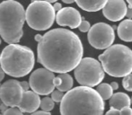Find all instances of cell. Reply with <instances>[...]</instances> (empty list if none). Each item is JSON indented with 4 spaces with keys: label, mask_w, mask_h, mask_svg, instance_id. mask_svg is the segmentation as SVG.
<instances>
[{
    "label": "cell",
    "mask_w": 132,
    "mask_h": 115,
    "mask_svg": "<svg viewBox=\"0 0 132 115\" xmlns=\"http://www.w3.org/2000/svg\"><path fill=\"white\" fill-rule=\"evenodd\" d=\"M122 86L125 90L132 92V73L126 76L122 79Z\"/></svg>",
    "instance_id": "obj_20"
},
{
    "label": "cell",
    "mask_w": 132,
    "mask_h": 115,
    "mask_svg": "<svg viewBox=\"0 0 132 115\" xmlns=\"http://www.w3.org/2000/svg\"><path fill=\"white\" fill-rule=\"evenodd\" d=\"M8 107L9 106H7L6 104H5V103H2L1 104H0V112H2V113H4V112H5V111L8 109Z\"/></svg>",
    "instance_id": "obj_29"
},
{
    "label": "cell",
    "mask_w": 132,
    "mask_h": 115,
    "mask_svg": "<svg viewBox=\"0 0 132 115\" xmlns=\"http://www.w3.org/2000/svg\"><path fill=\"white\" fill-rule=\"evenodd\" d=\"M40 94L35 93L34 91H25L23 93V100H22L21 103L19 104L18 108L24 113H32V112H36L38 108H40Z\"/></svg>",
    "instance_id": "obj_13"
},
{
    "label": "cell",
    "mask_w": 132,
    "mask_h": 115,
    "mask_svg": "<svg viewBox=\"0 0 132 115\" xmlns=\"http://www.w3.org/2000/svg\"><path fill=\"white\" fill-rule=\"evenodd\" d=\"M42 38H43V35H40V34H36L34 37V40H36L37 42H40V40H42Z\"/></svg>",
    "instance_id": "obj_32"
},
{
    "label": "cell",
    "mask_w": 132,
    "mask_h": 115,
    "mask_svg": "<svg viewBox=\"0 0 132 115\" xmlns=\"http://www.w3.org/2000/svg\"><path fill=\"white\" fill-rule=\"evenodd\" d=\"M105 73L113 77H124L132 73V51L122 44L111 45L99 55Z\"/></svg>",
    "instance_id": "obj_5"
},
{
    "label": "cell",
    "mask_w": 132,
    "mask_h": 115,
    "mask_svg": "<svg viewBox=\"0 0 132 115\" xmlns=\"http://www.w3.org/2000/svg\"><path fill=\"white\" fill-rule=\"evenodd\" d=\"M127 9V4L124 0H108L103 8V14L106 19L119 22L126 16Z\"/></svg>",
    "instance_id": "obj_12"
},
{
    "label": "cell",
    "mask_w": 132,
    "mask_h": 115,
    "mask_svg": "<svg viewBox=\"0 0 132 115\" xmlns=\"http://www.w3.org/2000/svg\"><path fill=\"white\" fill-rule=\"evenodd\" d=\"M53 5L45 0H31L25 10L26 23L31 29L45 31L50 29L56 19Z\"/></svg>",
    "instance_id": "obj_6"
},
{
    "label": "cell",
    "mask_w": 132,
    "mask_h": 115,
    "mask_svg": "<svg viewBox=\"0 0 132 115\" xmlns=\"http://www.w3.org/2000/svg\"><path fill=\"white\" fill-rule=\"evenodd\" d=\"M126 16L128 17V19H132V6L131 5H129L127 9V14Z\"/></svg>",
    "instance_id": "obj_28"
},
{
    "label": "cell",
    "mask_w": 132,
    "mask_h": 115,
    "mask_svg": "<svg viewBox=\"0 0 132 115\" xmlns=\"http://www.w3.org/2000/svg\"><path fill=\"white\" fill-rule=\"evenodd\" d=\"M25 21V10L22 4L15 0L0 3V36L6 43L20 42Z\"/></svg>",
    "instance_id": "obj_3"
},
{
    "label": "cell",
    "mask_w": 132,
    "mask_h": 115,
    "mask_svg": "<svg viewBox=\"0 0 132 115\" xmlns=\"http://www.w3.org/2000/svg\"><path fill=\"white\" fill-rule=\"evenodd\" d=\"M79 31H82V32H87V31H90L91 29V25H90V23L88 21H82V23H80L79 27H78Z\"/></svg>",
    "instance_id": "obj_23"
},
{
    "label": "cell",
    "mask_w": 132,
    "mask_h": 115,
    "mask_svg": "<svg viewBox=\"0 0 132 115\" xmlns=\"http://www.w3.org/2000/svg\"><path fill=\"white\" fill-rule=\"evenodd\" d=\"M21 85H22V87H23V91H28L31 87H30V84L29 82H27V81H23V82H21Z\"/></svg>",
    "instance_id": "obj_26"
},
{
    "label": "cell",
    "mask_w": 132,
    "mask_h": 115,
    "mask_svg": "<svg viewBox=\"0 0 132 115\" xmlns=\"http://www.w3.org/2000/svg\"><path fill=\"white\" fill-rule=\"evenodd\" d=\"M0 115H1V114H0Z\"/></svg>",
    "instance_id": "obj_40"
},
{
    "label": "cell",
    "mask_w": 132,
    "mask_h": 115,
    "mask_svg": "<svg viewBox=\"0 0 132 115\" xmlns=\"http://www.w3.org/2000/svg\"><path fill=\"white\" fill-rule=\"evenodd\" d=\"M53 7H54V9H55V11H57V12H59L60 9H62V5H61V4L60 3H57V2L54 4Z\"/></svg>",
    "instance_id": "obj_30"
},
{
    "label": "cell",
    "mask_w": 132,
    "mask_h": 115,
    "mask_svg": "<svg viewBox=\"0 0 132 115\" xmlns=\"http://www.w3.org/2000/svg\"><path fill=\"white\" fill-rule=\"evenodd\" d=\"M56 22L60 26H68L71 29H76L78 28L82 23V16L74 7H62L56 14Z\"/></svg>",
    "instance_id": "obj_11"
},
{
    "label": "cell",
    "mask_w": 132,
    "mask_h": 115,
    "mask_svg": "<svg viewBox=\"0 0 132 115\" xmlns=\"http://www.w3.org/2000/svg\"><path fill=\"white\" fill-rule=\"evenodd\" d=\"M34 65V53L27 46L18 43L9 44L0 54V66L10 77H25L31 73Z\"/></svg>",
    "instance_id": "obj_4"
},
{
    "label": "cell",
    "mask_w": 132,
    "mask_h": 115,
    "mask_svg": "<svg viewBox=\"0 0 132 115\" xmlns=\"http://www.w3.org/2000/svg\"><path fill=\"white\" fill-rule=\"evenodd\" d=\"M87 40L94 49L106 50L114 42V30L108 23H97L91 27L87 34Z\"/></svg>",
    "instance_id": "obj_8"
},
{
    "label": "cell",
    "mask_w": 132,
    "mask_h": 115,
    "mask_svg": "<svg viewBox=\"0 0 132 115\" xmlns=\"http://www.w3.org/2000/svg\"><path fill=\"white\" fill-rule=\"evenodd\" d=\"M96 91L99 93L103 100H110L113 95L112 87L111 84H107V83H101L100 85H98Z\"/></svg>",
    "instance_id": "obj_18"
},
{
    "label": "cell",
    "mask_w": 132,
    "mask_h": 115,
    "mask_svg": "<svg viewBox=\"0 0 132 115\" xmlns=\"http://www.w3.org/2000/svg\"><path fill=\"white\" fill-rule=\"evenodd\" d=\"M0 87H1V84H0Z\"/></svg>",
    "instance_id": "obj_39"
},
{
    "label": "cell",
    "mask_w": 132,
    "mask_h": 115,
    "mask_svg": "<svg viewBox=\"0 0 132 115\" xmlns=\"http://www.w3.org/2000/svg\"><path fill=\"white\" fill-rule=\"evenodd\" d=\"M118 36L123 42H132V19H126L120 22L118 26Z\"/></svg>",
    "instance_id": "obj_17"
},
{
    "label": "cell",
    "mask_w": 132,
    "mask_h": 115,
    "mask_svg": "<svg viewBox=\"0 0 132 115\" xmlns=\"http://www.w3.org/2000/svg\"><path fill=\"white\" fill-rule=\"evenodd\" d=\"M120 114L121 115H132V109L130 107H125L120 110Z\"/></svg>",
    "instance_id": "obj_25"
},
{
    "label": "cell",
    "mask_w": 132,
    "mask_h": 115,
    "mask_svg": "<svg viewBox=\"0 0 132 115\" xmlns=\"http://www.w3.org/2000/svg\"><path fill=\"white\" fill-rule=\"evenodd\" d=\"M131 99L127 94L122 92L113 94V95L110 99V106L111 108H115L118 110H121L125 107H130Z\"/></svg>",
    "instance_id": "obj_14"
},
{
    "label": "cell",
    "mask_w": 132,
    "mask_h": 115,
    "mask_svg": "<svg viewBox=\"0 0 132 115\" xmlns=\"http://www.w3.org/2000/svg\"><path fill=\"white\" fill-rule=\"evenodd\" d=\"M54 106H55V102L53 101L51 97L46 96V97L42 98V101H40V108L42 109V111L50 112L54 109Z\"/></svg>",
    "instance_id": "obj_19"
},
{
    "label": "cell",
    "mask_w": 132,
    "mask_h": 115,
    "mask_svg": "<svg viewBox=\"0 0 132 115\" xmlns=\"http://www.w3.org/2000/svg\"><path fill=\"white\" fill-rule=\"evenodd\" d=\"M30 115H51V112H44V111H38V112H34Z\"/></svg>",
    "instance_id": "obj_27"
},
{
    "label": "cell",
    "mask_w": 132,
    "mask_h": 115,
    "mask_svg": "<svg viewBox=\"0 0 132 115\" xmlns=\"http://www.w3.org/2000/svg\"><path fill=\"white\" fill-rule=\"evenodd\" d=\"M131 104H132V97H131Z\"/></svg>",
    "instance_id": "obj_38"
},
{
    "label": "cell",
    "mask_w": 132,
    "mask_h": 115,
    "mask_svg": "<svg viewBox=\"0 0 132 115\" xmlns=\"http://www.w3.org/2000/svg\"><path fill=\"white\" fill-rule=\"evenodd\" d=\"M23 91L21 82L15 79H9L1 85L0 99L9 107H18L23 100Z\"/></svg>",
    "instance_id": "obj_10"
},
{
    "label": "cell",
    "mask_w": 132,
    "mask_h": 115,
    "mask_svg": "<svg viewBox=\"0 0 132 115\" xmlns=\"http://www.w3.org/2000/svg\"><path fill=\"white\" fill-rule=\"evenodd\" d=\"M5 72L4 71V69L2 68V67L0 66V83H1V81L4 79V77H5Z\"/></svg>",
    "instance_id": "obj_31"
},
{
    "label": "cell",
    "mask_w": 132,
    "mask_h": 115,
    "mask_svg": "<svg viewBox=\"0 0 132 115\" xmlns=\"http://www.w3.org/2000/svg\"><path fill=\"white\" fill-rule=\"evenodd\" d=\"M105 115H121V114H120V110H118V109H115V108H111L106 112Z\"/></svg>",
    "instance_id": "obj_24"
},
{
    "label": "cell",
    "mask_w": 132,
    "mask_h": 115,
    "mask_svg": "<svg viewBox=\"0 0 132 115\" xmlns=\"http://www.w3.org/2000/svg\"><path fill=\"white\" fill-rule=\"evenodd\" d=\"M62 1L66 4H72L74 2H76V0H62Z\"/></svg>",
    "instance_id": "obj_34"
},
{
    "label": "cell",
    "mask_w": 132,
    "mask_h": 115,
    "mask_svg": "<svg viewBox=\"0 0 132 115\" xmlns=\"http://www.w3.org/2000/svg\"><path fill=\"white\" fill-rule=\"evenodd\" d=\"M2 43V40H1V39H0V44H1Z\"/></svg>",
    "instance_id": "obj_37"
},
{
    "label": "cell",
    "mask_w": 132,
    "mask_h": 115,
    "mask_svg": "<svg viewBox=\"0 0 132 115\" xmlns=\"http://www.w3.org/2000/svg\"><path fill=\"white\" fill-rule=\"evenodd\" d=\"M75 78L81 86H97L104 79L105 71L101 62L94 58H84L75 68Z\"/></svg>",
    "instance_id": "obj_7"
},
{
    "label": "cell",
    "mask_w": 132,
    "mask_h": 115,
    "mask_svg": "<svg viewBox=\"0 0 132 115\" xmlns=\"http://www.w3.org/2000/svg\"><path fill=\"white\" fill-rule=\"evenodd\" d=\"M45 1H47V2H49V3H56V2L57 1V0H45Z\"/></svg>",
    "instance_id": "obj_35"
},
{
    "label": "cell",
    "mask_w": 132,
    "mask_h": 115,
    "mask_svg": "<svg viewBox=\"0 0 132 115\" xmlns=\"http://www.w3.org/2000/svg\"><path fill=\"white\" fill-rule=\"evenodd\" d=\"M104 100L93 87L77 86L65 94L60 103L61 115H103Z\"/></svg>",
    "instance_id": "obj_2"
},
{
    "label": "cell",
    "mask_w": 132,
    "mask_h": 115,
    "mask_svg": "<svg viewBox=\"0 0 132 115\" xmlns=\"http://www.w3.org/2000/svg\"><path fill=\"white\" fill-rule=\"evenodd\" d=\"M64 95H65L64 92L59 90V89L54 90L53 92L51 93V98H52V100L55 102V103H61Z\"/></svg>",
    "instance_id": "obj_21"
},
{
    "label": "cell",
    "mask_w": 132,
    "mask_h": 115,
    "mask_svg": "<svg viewBox=\"0 0 132 115\" xmlns=\"http://www.w3.org/2000/svg\"><path fill=\"white\" fill-rule=\"evenodd\" d=\"M2 115H23V112L18 107H10Z\"/></svg>",
    "instance_id": "obj_22"
},
{
    "label": "cell",
    "mask_w": 132,
    "mask_h": 115,
    "mask_svg": "<svg viewBox=\"0 0 132 115\" xmlns=\"http://www.w3.org/2000/svg\"><path fill=\"white\" fill-rule=\"evenodd\" d=\"M55 77L54 72L47 69L46 68H38L30 76V87L40 95H48L55 90Z\"/></svg>",
    "instance_id": "obj_9"
},
{
    "label": "cell",
    "mask_w": 132,
    "mask_h": 115,
    "mask_svg": "<svg viewBox=\"0 0 132 115\" xmlns=\"http://www.w3.org/2000/svg\"><path fill=\"white\" fill-rule=\"evenodd\" d=\"M54 85L59 90L62 92H68L74 86L73 77L68 73L59 74V76H57L54 79Z\"/></svg>",
    "instance_id": "obj_16"
},
{
    "label": "cell",
    "mask_w": 132,
    "mask_h": 115,
    "mask_svg": "<svg viewBox=\"0 0 132 115\" xmlns=\"http://www.w3.org/2000/svg\"><path fill=\"white\" fill-rule=\"evenodd\" d=\"M84 47L79 36L68 29L47 31L37 46L38 62L54 73L74 70L83 59Z\"/></svg>",
    "instance_id": "obj_1"
},
{
    "label": "cell",
    "mask_w": 132,
    "mask_h": 115,
    "mask_svg": "<svg viewBox=\"0 0 132 115\" xmlns=\"http://www.w3.org/2000/svg\"><path fill=\"white\" fill-rule=\"evenodd\" d=\"M111 86L112 87L113 90H118L119 88V84L117 82H111Z\"/></svg>",
    "instance_id": "obj_33"
},
{
    "label": "cell",
    "mask_w": 132,
    "mask_h": 115,
    "mask_svg": "<svg viewBox=\"0 0 132 115\" xmlns=\"http://www.w3.org/2000/svg\"><path fill=\"white\" fill-rule=\"evenodd\" d=\"M108 0H76L81 9L86 12H97L104 7Z\"/></svg>",
    "instance_id": "obj_15"
},
{
    "label": "cell",
    "mask_w": 132,
    "mask_h": 115,
    "mask_svg": "<svg viewBox=\"0 0 132 115\" xmlns=\"http://www.w3.org/2000/svg\"><path fill=\"white\" fill-rule=\"evenodd\" d=\"M127 2L129 3V5H131V6H132V0H127Z\"/></svg>",
    "instance_id": "obj_36"
}]
</instances>
